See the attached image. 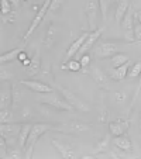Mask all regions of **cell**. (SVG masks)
I'll list each match as a JSON object with an SVG mask.
<instances>
[{"label": "cell", "instance_id": "2", "mask_svg": "<svg viewBox=\"0 0 141 159\" xmlns=\"http://www.w3.org/2000/svg\"><path fill=\"white\" fill-rule=\"evenodd\" d=\"M37 100L42 104H48L49 107H54L57 110H62V111H73L75 108L69 104L65 99L59 97L57 93L49 92V93H37Z\"/></svg>", "mask_w": 141, "mask_h": 159}, {"label": "cell", "instance_id": "10", "mask_svg": "<svg viewBox=\"0 0 141 159\" xmlns=\"http://www.w3.org/2000/svg\"><path fill=\"white\" fill-rule=\"evenodd\" d=\"M89 34H90V31H87V33H83L81 37H78V38L75 39V41L72 42V44L68 47V51H66V54H65V62H68L69 59H72V57H75L76 54L79 52V49H81V47L83 45V42L86 41V38L89 37ZM63 62V63H65Z\"/></svg>", "mask_w": 141, "mask_h": 159}, {"label": "cell", "instance_id": "30", "mask_svg": "<svg viewBox=\"0 0 141 159\" xmlns=\"http://www.w3.org/2000/svg\"><path fill=\"white\" fill-rule=\"evenodd\" d=\"M7 158H26V153L21 152L20 148H13V149H9L7 152Z\"/></svg>", "mask_w": 141, "mask_h": 159}, {"label": "cell", "instance_id": "1", "mask_svg": "<svg viewBox=\"0 0 141 159\" xmlns=\"http://www.w3.org/2000/svg\"><path fill=\"white\" fill-rule=\"evenodd\" d=\"M49 129H52V127L49 125V124H34L33 128H31V131H30V135H28L26 148H24L26 158H33L34 148H35L37 141H38L47 131H49Z\"/></svg>", "mask_w": 141, "mask_h": 159}, {"label": "cell", "instance_id": "38", "mask_svg": "<svg viewBox=\"0 0 141 159\" xmlns=\"http://www.w3.org/2000/svg\"><path fill=\"white\" fill-rule=\"evenodd\" d=\"M10 3L13 4L14 9H18V7H20V0H10Z\"/></svg>", "mask_w": 141, "mask_h": 159}, {"label": "cell", "instance_id": "42", "mask_svg": "<svg viewBox=\"0 0 141 159\" xmlns=\"http://www.w3.org/2000/svg\"><path fill=\"white\" fill-rule=\"evenodd\" d=\"M138 125H140V129H141V116H140V121H138Z\"/></svg>", "mask_w": 141, "mask_h": 159}, {"label": "cell", "instance_id": "15", "mask_svg": "<svg viewBox=\"0 0 141 159\" xmlns=\"http://www.w3.org/2000/svg\"><path fill=\"white\" fill-rule=\"evenodd\" d=\"M113 145L117 148V149H121L124 152H129V151L133 149V142L129 137L126 135H117L113 139Z\"/></svg>", "mask_w": 141, "mask_h": 159}, {"label": "cell", "instance_id": "18", "mask_svg": "<svg viewBox=\"0 0 141 159\" xmlns=\"http://www.w3.org/2000/svg\"><path fill=\"white\" fill-rule=\"evenodd\" d=\"M21 127L17 125V124H10V123H6V124H2L0 127V131H2V135L4 138H12V137H18V132H20Z\"/></svg>", "mask_w": 141, "mask_h": 159}, {"label": "cell", "instance_id": "14", "mask_svg": "<svg viewBox=\"0 0 141 159\" xmlns=\"http://www.w3.org/2000/svg\"><path fill=\"white\" fill-rule=\"evenodd\" d=\"M130 61L127 63H124V65L119 66V68H114L113 70L110 72V78L113 79V80L116 82H120V80H124V79L129 76V70H130Z\"/></svg>", "mask_w": 141, "mask_h": 159}, {"label": "cell", "instance_id": "39", "mask_svg": "<svg viewBox=\"0 0 141 159\" xmlns=\"http://www.w3.org/2000/svg\"><path fill=\"white\" fill-rule=\"evenodd\" d=\"M18 59H20L21 62H23V61H26V59H27V54H26V52L23 51L20 55H18Z\"/></svg>", "mask_w": 141, "mask_h": 159}, {"label": "cell", "instance_id": "40", "mask_svg": "<svg viewBox=\"0 0 141 159\" xmlns=\"http://www.w3.org/2000/svg\"><path fill=\"white\" fill-rule=\"evenodd\" d=\"M30 63H31V59H28V58H27V59H26V61H23V65H24L26 68H27V66L30 65Z\"/></svg>", "mask_w": 141, "mask_h": 159}, {"label": "cell", "instance_id": "22", "mask_svg": "<svg viewBox=\"0 0 141 159\" xmlns=\"http://www.w3.org/2000/svg\"><path fill=\"white\" fill-rule=\"evenodd\" d=\"M23 52V48H14L12 49V51L9 52H4V54H2V57H0V62L2 63H7V62H13V61L18 59V55Z\"/></svg>", "mask_w": 141, "mask_h": 159}, {"label": "cell", "instance_id": "34", "mask_svg": "<svg viewBox=\"0 0 141 159\" xmlns=\"http://www.w3.org/2000/svg\"><path fill=\"white\" fill-rule=\"evenodd\" d=\"M90 55L89 54H85V55H82L81 57V61H79V62H81V65H82V68H87V66L90 65Z\"/></svg>", "mask_w": 141, "mask_h": 159}, {"label": "cell", "instance_id": "24", "mask_svg": "<svg viewBox=\"0 0 141 159\" xmlns=\"http://www.w3.org/2000/svg\"><path fill=\"white\" fill-rule=\"evenodd\" d=\"M113 0H99V7H100V14H102L103 21H107V16H109V10L111 7Z\"/></svg>", "mask_w": 141, "mask_h": 159}, {"label": "cell", "instance_id": "43", "mask_svg": "<svg viewBox=\"0 0 141 159\" xmlns=\"http://www.w3.org/2000/svg\"><path fill=\"white\" fill-rule=\"evenodd\" d=\"M116 2H119V0H116Z\"/></svg>", "mask_w": 141, "mask_h": 159}, {"label": "cell", "instance_id": "16", "mask_svg": "<svg viewBox=\"0 0 141 159\" xmlns=\"http://www.w3.org/2000/svg\"><path fill=\"white\" fill-rule=\"evenodd\" d=\"M129 121H123V120H119V121H113V123L109 124V129H110V134L117 137V135H124V132L129 129Z\"/></svg>", "mask_w": 141, "mask_h": 159}, {"label": "cell", "instance_id": "21", "mask_svg": "<svg viewBox=\"0 0 141 159\" xmlns=\"http://www.w3.org/2000/svg\"><path fill=\"white\" fill-rule=\"evenodd\" d=\"M40 69H41V59H40V51L37 49L34 57H33V59H31V63L26 68V72H27L30 76H34L40 72Z\"/></svg>", "mask_w": 141, "mask_h": 159}, {"label": "cell", "instance_id": "20", "mask_svg": "<svg viewBox=\"0 0 141 159\" xmlns=\"http://www.w3.org/2000/svg\"><path fill=\"white\" fill-rule=\"evenodd\" d=\"M31 128H33L31 124H24V125H21V129H20L18 137H17V144L21 149L26 148V144H27V139H28V135H30Z\"/></svg>", "mask_w": 141, "mask_h": 159}, {"label": "cell", "instance_id": "27", "mask_svg": "<svg viewBox=\"0 0 141 159\" xmlns=\"http://www.w3.org/2000/svg\"><path fill=\"white\" fill-rule=\"evenodd\" d=\"M129 76L131 79H137L141 76V61H138V62H135L134 65H133V68H130L129 70Z\"/></svg>", "mask_w": 141, "mask_h": 159}, {"label": "cell", "instance_id": "9", "mask_svg": "<svg viewBox=\"0 0 141 159\" xmlns=\"http://www.w3.org/2000/svg\"><path fill=\"white\" fill-rule=\"evenodd\" d=\"M103 34V28H97V30H95V31H90V34H89V37L86 38V41L83 42V45L81 47V49H79V52L78 54L81 55H85V54H87V52L90 51V49L95 47V44L97 42V39L100 38V35Z\"/></svg>", "mask_w": 141, "mask_h": 159}, {"label": "cell", "instance_id": "4", "mask_svg": "<svg viewBox=\"0 0 141 159\" xmlns=\"http://www.w3.org/2000/svg\"><path fill=\"white\" fill-rule=\"evenodd\" d=\"M57 89L59 90L61 93H62L63 99H65L66 102L69 103V104L72 106L73 108H76V110H79V111H89V110H90L89 106H87L85 102H82V100L79 99V97L76 96L75 93H72V92H71L69 89H66V87L61 86V84H57Z\"/></svg>", "mask_w": 141, "mask_h": 159}, {"label": "cell", "instance_id": "31", "mask_svg": "<svg viewBox=\"0 0 141 159\" xmlns=\"http://www.w3.org/2000/svg\"><path fill=\"white\" fill-rule=\"evenodd\" d=\"M12 6L10 0H2V14L3 16H9L12 13Z\"/></svg>", "mask_w": 141, "mask_h": 159}, {"label": "cell", "instance_id": "12", "mask_svg": "<svg viewBox=\"0 0 141 159\" xmlns=\"http://www.w3.org/2000/svg\"><path fill=\"white\" fill-rule=\"evenodd\" d=\"M51 144L55 147V149L59 152V155L62 158H76V152L72 149V148L69 147V145L63 144V142L58 141V139H51Z\"/></svg>", "mask_w": 141, "mask_h": 159}, {"label": "cell", "instance_id": "11", "mask_svg": "<svg viewBox=\"0 0 141 159\" xmlns=\"http://www.w3.org/2000/svg\"><path fill=\"white\" fill-rule=\"evenodd\" d=\"M23 86H27L30 90H33L34 93H49L54 92L49 84L44 83V82H38V80H21L20 82Z\"/></svg>", "mask_w": 141, "mask_h": 159}, {"label": "cell", "instance_id": "41", "mask_svg": "<svg viewBox=\"0 0 141 159\" xmlns=\"http://www.w3.org/2000/svg\"><path fill=\"white\" fill-rule=\"evenodd\" d=\"M137 21H138V23H141V13L137 16Z\"/></svg>", "mask_w": 141, "mask_h": 159}, {"label": "cell", "instance_id": "5", "mask_svg": "<svg viewBox=\"0 0 141 159\" xmlns=\"http://www.w3.org/2000/svg\"><path fill=\"white\" fill-rule=\"evenodd\" d=\"M85 10H86V17H87L90 31L97 30L96 23H97V17H99V11H100L99 0H87Z\"/></svg>", "mask_w": 141, "mask_h": 159}, {"label": "cell", "instance_id": "33", "mask_svg": "<svg viewBox=\"0 0 141 159\" xmlns=\"http://www.w3.org/2000/svg\"><path fill=\"white\" fill-rule=\"evenodd\" d=\"M134 39L141 41V23H138V21L134 24Z\"/></svg>", "mask_w": 141, "mask_h": 159}, {"label": "cell", "instance_id": "37", "mask_svg": "<svg viewBox=\"0 0 141 159\" xmlns=\"http://www.w3.org/2000/svg\"><path fill=\"white\" fill-rule=\"evenodd\" d=\"M140 90H141V76H140V82H138V86H137V90H135V96H134V99H133V104H134L135 99H137V97H138V94H140Z\"/></svg>", "mask_w": 141, "mask_h": 159}, {"label": "cell", "instance_id": "17", "mask_svg": "<svg viewBox=\"0 0 141 159\" xmlns=\"http://www.w3.org/2000/svg\"><path fill=\"white\" fill-rule=\"evenodd\" d=\"M90 75H92V78L95 79V82H96L99 86L109 87V76L106 75V73L103 72L102 69H99L97 66L92 68V70H90Z\"/></svg>", "mask_w": 141, "mask_h": 159}, {"label": "cell", "instance_id": "35", "mask_svg": "<svg viewBox=\"0 0 141 159\" xmlns=\"http://www.w3.org/2000/svg\"><path fill=\"white\" fill-rule=\"evenodd\" d=\"M63 0H52L51 2V6H49V11H57L61 6H62Z\"/></svg>", "mask_w": 141, "mask_h": 159}, {"label": "cell", "instance_id": "36", "mask_svg": "<svg viewBox=\"0 0 141 159\" xmlns=\"http://www.w3.org/2000/svg\"><path fill=\"white\" fill-rule=\"evenodd\" d=\"M13 78V75L10 72H6V69H2V76H0V79H2V82H6L7 79H12Z\"/></svg>", "mask_w": 141, "mask_h": 159}, {"label": "cell", "instance_id": "19", "mask_svg": "<svg viewBox=\"0 0 141 159\" xmlns=\"http://www.w3.org/2000/svg\"><path fill=\"white\" fill-rule=\"evenodd\" d=\"M129 9H130V0H119V2H117V9H116V13H114L116 23L120 24Z\"/></svg>", "mask_w": 141, "mask_h": 159}, {"label": "cell", "instance_id": "28", "mask_svg": "<svg viewBox=\"0 0 141 159\" xmlns=\"http://www.w3.org/2000/svg\"><path fill=\"white\" fill-rule=\"evenodd\" d=\"M13 118V113L10 108H3L2 113H0V123L2 124H6V123H10Z\"/></svg>", "mask_w": 141, "mask_h": 159}, {"label": "cell", "instance_id": "23", "mask_svg": "<svg viewBox=\"0 0 141 159\" xmlns=\"http://www.w3.org/2000/svg\"><path fill=\"white\" fill-rule=\"evenodd\" d=\"M110 138H109V135H106L105 138L97 144V148L95 149V153L96 155H103V153H107L109 149H110Z\"/></svg>", "mask_w": 141, "mask_h": 159}, {"label": "cell", "instance_id": "13", "mask_svg": "<svg viewBox=\"0 0 141 159\" xmlns=\"http://www.w3.org/2000/svg\"><path fill=\"white\" fill-rule=\"evenodd\" d=\"M12 102H13V89H12V86L6 84L2 89V93H0V110L9 108Z\"/></svg>", "mask_w": 141, "mask_h": 159}, {"label": "cell", "instance_id": "26", "mask_svg": "<svg viewBox=\"0 0 141 159\" xmlns=\"http://www.w3.org/2000/svg\"><path fill=\"white\" fill-rule=\"evenodd\" d=\"M62 69H68L71 72H79L82 69V65L79 61H75V59H69L68 62L62 63Z\"/></svg>", "mask_w": 141, "mask_h": 159}, {"label": "cell", "instance_id": "32", "mask_svg": "<svg viewBox=\"0 0 141 159\" xmlns=\"http://www.w3.org/2000/svg\"><path fill=\"white\" fill-rule=\"evenodd\" d=\"M7 144H6V138H4L3 135L0 137V156L2 158H7Z\"/></svg>", "mask_w": 141, "mask_h": 159}, {"label": "cell", "instance_id": "7", "mask_svg": "<svg viewBox=\"0 0 141 159\" xmlns=\"http://www.w3.org/2000/svg\"><path fill=\"white\" fill-rule=\"evenodd\" d=\"M134 18H135V13H134V10H133V7H130V9L127 10L126 16L123 17V20H121V25H123L126 38H127V41H130V42L135 41L134 39V24H135Z\"/></svg>", "mask_w": 141, "mask_h": 159}, {"label": "cell", "instance_id": "3", "mask_svg": "<svg viewBox=\"0 0 141 159\" xmlns=\"http://www.w3.org/2000/svg\"><path fill=\"white\" fill-rule=\"evenodd\" d=\"M92 49L93 55L97 59H103V58H109L119 54V45L114 42H99V44H95Z\"/></svg>", "mask_w": 141, "mask_h": 159}, {"label": "cell", "instance_id": "6", "mask_svg": "<svg viewBox=\"0 0 141 159\" xmlns=\"http://www.w3.org/2000/svg\"><path fill=\"white\" fill-rule=\"evenodd\" d=\"M89 129H90V125H87V124L79 123V121H71V123L62 124L61 127L54 128V131L63 132V134H71V135H79L89 131Z\"/></svg>", "mask_w": 141, "mask_h": 159}, {"label": "cell", "instance_id": "29", "mask_svg": "<svg viewBox=\"0 0 141 159\" xmlns=\"http://www.w3.org/2000/svg\"><path fill=\"white\" fill-rule=\"evenodd\" d=\"M13 89V107H17L18 106V102H20V97H21V92L18 89V84H13L12 86Z\"/></svg>", "mask_w": 141, "mask_h": 159}, {"label": "cell", "instance_id": "8", "mask_svg": "<svg viewBox=\"0 0 141 159\" xmlns=\"http://www.w3.org/2000/svg\"><path fill=\"white\" fill-rule=\"evenodd\" d=\"M51 2H52V0H45V2H44V4H42L41 9H40V11L35 14V17H34V20H33V23H31L30 27H28L27 33L24 34V39H27L28 37H30L31 34H33L34 31L37 30V27H38V25L42 23V20H44L45 14L49 11V6H51Z\"/></svg>", "mask_w": 141, "mask_h": 159}, {"label": "cell", "instance_id": "25", "mask_svg": "<svg viewBox=\"0 0 141 159\" xmlns=\"http://www.w3.org/2000/svg\"><path fill=\"white\" fill-rule=\"evenodd\" d=\"M129 55L127 54H116L111 57V65L114 66V68H119V66L124 65V63L129 62Z\"/></svg>", "mask_w": 141, "mask_h": 159}]
</instances>
